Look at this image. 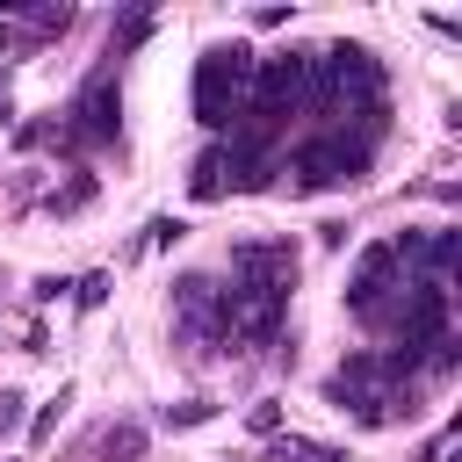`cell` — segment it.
<instances>
[{
    "label": "cell",
    "mask_w": 462,
    "mask_h": 462,
    "mask_svg": "<svg viewBox=\"0 0 462 462\" xmlns=\"http://www.w3.org/2000/svg\"><path fill=\"white\" fill-rule=\"evenodd\" d=\"M303 108L325 123V130H346L361 108H383V65L368 43H332V51H310V94Z\"/></svg>",
    "instance_id": "1"
},
{
    "label": "cell",
    "mask_w": 462,
    "mask_h": 462,
    "mask_svg": "<svg viewBox=\"0 0 462 462\" xmlns=\"http://www.w3.org/2000/svg\"><path fill=\"white\" fill-rule=\"evenodd\" d=\"M375 137H383V108H361L354 116V137L346 130H318L310 144H296L289 159V195H318V188H354L375 159Z\"/></svg>",
    "instance_id": "2"
},
{
    "label": "cell",
    "mask_w": 462,
    "mask_h": 462,
    "mask_svg": "<svg viewBox=\"0 0 462 462\" xmlns=\"http://www.w3.org/2000/svg\"><path fill=\"white\" fill-rule=\"evenodd\" d=\"M245 87H253V51L245 43H209L195 58V123L231 130V116L245 108Z\"/></svg>",
    "instance_id": "3"
},
{
    "label": "cell",
    "mask_w": 462,
    "mask_h": 462,
    "mask_svg": "<svg viewBox=\"0 0 462 462\" xmlns=\"http://www.w3.org/2000/svg\"><path fill=\"white\" fill-rule=\"evenodd\" d=\"M65 130H72L79 152H87V144H116V130H123V87H116V65L87 72L79 101L65 108Z\"/></svg>",
    "instance_id": "4"
},
{
    "label": "cell",
    "mask_w": 462,
    "mask_h": 462,
    "mask_svg": "<svg viewBox=\"0 0 462 462\" xmlns=\"http://www.w3.org/2000/svg\"><path fill=\"white\" fill-rule=\"evenodd\" d=\"M282 318H289V296H274V289H245V282L224 289V339H231V346H238V339L274 346V339H282Z\"/></svg>",
    "instance_id": "5"
},
{
    "label": "cell",
    "mask_w": 462,
    "mask_h": 462,
    "mask_svg": "<svg viewBox=\"0 0 462 462\" xmlns=\"http://www.w3.org/2000/svg\"><path fill=\"white\" fill-rule=\"evenodd\" d=\"M397 289H404V274H397V253H390V238H383V245H368V253L354 260V274H346V310L368 318V325H383V310L397 303Z\"/></svg>",
    "instance_id": "6"
},
{
    "label": "cell",
    "mask_w": 462,
    "mask_h": 462,
    "mask_svg": "<svg viewBox=\"0 0 462 462\" xmlns=\"http://www.w3.org/2000/svg\"><path fill=\"white\" fill-rule=\"evenodd\" d=\"M231 282L289 296V289H296V245H289V238H238V245H231Z\"/></svg>",
    "instance_id": "7"
},
{
    "label": "cell",
    "mask_w": 462,
    "mask_h": 462,
    "mask_svg": "<svg viewBox=\"0 0 462 462\" xmlns=\"http://www.w3.org/2000/svg\"><path fill=\"white\" fill-rule=\"evenodd\" d=\"M173 325L202 346H224V289L209 274H180L173 282Z\"/></svg>",
    "instance_id": "8"
},
{
    "label": "cell",
    "mask_w": 462,
    "mask_h": 462,
    "mask_svg": "<svg viewBox=\"0 0 462 462\" xmlns=\"http://www.w3.org/2000/svg\"><path fill=\"white\" fill-rule=\"evenodd\" d=\"M144 440H152V433H144L137 419H108V426L87 440V462H144Z\"/></svg>",
    "instance_id": "9"
},
{
    "label": "cell",
    "mask_w": 462,
    "mask_h": 462,
    "mask_svg": "<svg viewBox=\"0 0 462 462\" xmlns=\"http://www.w3.org/2000/svg\"><path fill=\"white\" fill-rule=\"evenodd\" d=\"M260 462H346V448L310 440V433H274V440L260 448Z\"/></svg>",
    "instance_id": "10"
},
{
    "label": "cell",
    "mask_w": 462,
    "mask_h": 462,
    "mask_svg": "<svg viewBox=\"0 0 462 462\" xmlns=\"http://www.w3.org/2000/svg\"><path fill=\"white\" fill-rule=\"evenodd\" d=\"M224 188H231V159H224V144L195 152V166H188V195H195V202H217Z\"/></svg>",
    "instance_id": "11"
},
{
    "label": "cell",
    "mask_w": 462,
    "mask_h": 462,
    "mask_svg": "<svg viewBox=\"0 0 462 462\" xmlns=\"http://www.w3.org/2000/svg\"><path fill=\"white\" fill-rule=\"evenodd\" d=\"M87 202H94V173H72V180H58V188L43 195V209H51V217H79Z\"/></svg>",
    "instance_id": "12"
},
{
    "label": "cell",
    "mask_w": 462,
    "mask_h": 462,
    "mask_svg": "<svg viewBox=\"0 0 462 462\" xmlns=\"http://www.w3.org/2000/svg\"><path fill=\"white\" fill-rule=\"evenodd\" d=\"M202 419H217V404H209V397H188V404H166V411H159V426H166V433H188V426H202Z\"/></svg>",
    "instance_id": "13"
},
{
    "label": "cell",
    "mask_w": 462,
    "mask_h": 462,
    "mask_svg": "<svg viewBox=\"0 0 462 462\" xmlns=\"http://www.w3.org/2000/svg\"><path fill=\"white\" fill-rule=\"evenodd\" d=\"M245 426H253L260 440H274V433H282V404H274V397H253V404H245Z\"/></svg>",
    "instance_id": "14"
},
{
    "label": "cell",
    "mask_w": 462,
    "mask_h": 462,
    "mask_svg": "<svg viewBox=\"0 0 462 462\" xmlns=\"http://www.w3.org/2000/svg\"><path fill=\"white\" fill-rule=\"evenodd\" d=\"M65 404H72V390H58V397H51V404L29 419V440H51V433H58V419H65Z\"/></svg>",
    "instance_id": "15"
},
{
    "label": "cell",
    "mask_w": 462,
    "mask_h": 462,
    "mask_svg": "<svg viewBox=\"0 0 462 462\" xmlns=\"http://www.w3.org/2000/svg\"><path fill=\"white\" fill-rule=\"evenodd\" d=\"M144 36H152V14H130V22L116 29V43H108V58H123V51H137Z\"/></svg>",
    "instance_id": "16"
},
{
    "label": "cell",
    "mask_w": 462,
    "mask_h": 462,
    "mask_svg": "<svg viewBox=\"0 0 462 462\" xmlns=\"http://www.w3.org/2000/svg\"><path fill=\"white\" fill-rule=\"evenodd\" d=\"M180 238H188L180 217H152V224H144V245H180Z\"/></svg>",
    "instance_id": "17"
},
{
    "label": "cell",
    "mask_w": 462,
    "mask_h": 462,
    "mask_svg": "<svg viewBox=\"0 0 462 462\" xmlns=\"http://www.w3.org/2000/svg\"><path fill=\"white\" fill-rule=\"evenodd\" d=\"M455 440H462V419H448V426L426 440V455H419V462H448V455H455Z\"/></svg>",
    "instance_id": "18"
},
{
    "label": "cell",
    "mask_w": 462,
    "mask_h": 462,
    "mask_svg": "<svg viewBox=\"0 0 462 462\" xmlns=\"http://www.w3.org/2000/svg\"><path fill=\"white\" fill-rule=\"evenodd\" d=\"M72 296H79V310H101V303H108V274H87V282H72Z\"/></svg>",
    "instance_id": "19"
},
{
    "label": "cell",
    "mask_w": 462,
    "mask_h": 462,
    "mask_svg": "<svg viewBox=\"0 0 462 462\" xmlns=\"http://www.w3.org/2000/svg\"><path fill=\"white\" fill-rule=\"evenodd\" d=\"M22 426V390H0V433Z\"/></svg>",
    "instance_id": "20"
},
{
    "label": "cell",
    "mask_w": 462,
    "mask_h": 462,
    "mask_svg": "<svg viewBox=\"0 0 462 462\" xmlns=\"http://www.w3.org/2000/svg\"><path fill=\"white\" fill-rule=\"evenodd\" d=\"M14 123V101H7V65H0V130Z\"/></svg>",
    "instance_id": "21"
},
{
    "label": "cell",
    "mask_w": 462,
    "mask_h": 462,
    "mask_svg": "<svg viewBox=\"0 0 462 462\" xmlns=\"http://www.w3.org/2000/svg\"><path fill=\"white\" fill-rule=\"evenodd\" d=\"M14 43H22V36H14V29H7V22H0V51H14Z\"/></svg>",
    "instance_id": "22"
}]
</instances>
